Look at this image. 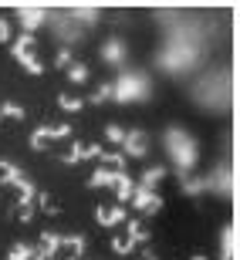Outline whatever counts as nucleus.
<instances>
[{
    "instance_id": "obj_14",
    "label": "nucleus",
    "mask_w": 240,
    "mask_h": 260,
    "mask_svg": "<svg viewBox=\"0 0 240 260\" xmlns=\"http://www.w3.org/2000/svg\"><path fill=\"white\" fill-rule=\"evenodd\" d=\"M118 169H108V166H98L95 173L88 176V186H92V189H105V186H115V179H118Z\"/></svg>"
},
{
    "instance_id": "obj_8",
    "label": "nucleus",
    "mask_w": 240,
    "mask_h": 260,
    "mask_svg": "<svg viewBox=\"0 0 240 260\" xmlns=\"http://www.w3.org/2000/svg\"><path fill=\"white\" fill-rule=\"evenodd\" d=\"M193 61V51L179 48V44H173L169 51H163V58H159V64L166 68V71H183V68Z\"/></svg>"
},
{
    "instance_id": "obj_1",
    "label": "nucleus",
    "mask_w": 240,
    "mask_h": 260,
    "mask_svg": "<svg viewBox=\"0 0 240 260\" xmlns=\"http://www.w3.org/2000/svg\"><path fill=\"white\" fill-rule=\"evenodd\" d=\"M166 152H169V159L176 162L179 173H190L193 166H196V159H200V152H196V139H193L186 128H176V125L166 128Z\"/></svg>"
},
{
    "instance_id": "obj_25",
    "label": "nucleus",
    "mask_w": 240,
    "mask_h": 260,
    "mask_svg": "<svg viewBox=\"0 0 240 260\" xmlns=\"http://www.w3.org/2000/svg\"><path fill=\"white\" fill-rule=\"evenodd\" d=\"M71 135V122H61V125H48V142H58Z\"/></svg>"
},
{
    "instance_id": "obj_21",
    "label": "nucleus",
    "mask_w": 240,
    "mask_h": 260,
    "mask_svg": "<svg viewBox=\"0 0 240 260\" xmlns=\"http://www.w3.org/2000/svg\"><path fill=\"white\" fill-rule=\"evenodd\" d=\"M125 240L132 243V247H135V243H145V240H149V230H145L139 220H129V233H125Z\"/></svg>"
},
{
    "instance_id": "obj_29",
    "label": "nucleus",
    "mask_w": 240,
    "mask_h": 260,
    "mask_svg": "<svg viewBox=\"0 0 240 260\" xmlns=\"http://www.w3.org/2000/svg\"><path fill=\"white\" fill-rule=\"evenodd\" d=\"M58 105L65 108V112H78V108L85 105V102H81V98H75V95H61V98H58Z\"/></svg>"
},
{
    "instance_id": "obj_26",
    "label": "nucleus",
    "mask_w": 240,
    "mask_h": 260,
    "mask_svg": "<svg viewBox=\"0 0 240 260\" xmlns=\"http://www.w3.org/2000/svg\"><path fill=\"white\" fill-rule=\"evenodd\" d=\"M0 118H24V108L17 105V102H4V105H0Z\"/></svg>"
},
{
    "instance_id": "obj_34",
    "label": "nucleus",
    "mask_w": 240,
    "mask_h": 260,
    "mask_svg": "<svg viewBox=\"0 0 240 260\" xmlns=\"http://www.w3.org/2000/svg\"><path fill=\"white\" fill-rule=\"evenodd\" d=\"M31 216H34V206H20V220L31 223Z\"/></svg>"
},
{
    "instance_id": "obj_23",
    "label": "nucleus",
    "mask_w": 240,
    "mask_h": 260,
    "mask_svg": "<svg viewBox=\"0 0 240 260\" xmlns=\"http://www.w3.org/2000/svg\"><path fill=\"white\" fill-rule=\"evenodd\" d=\"M206 189V176H183V193H203Z\"/></svg>"
},
{
    "instance_id": "obj_11",
    "label": "nucleus",
    "mask_w": 240,
    "mask_h": 260,
    "mask_svg": "<svg viewBox=\"0 0 240 260\" xmlns=\"http://www.w3.org/2000/svg\"><path fill=\"white\" fill-rule=\"evenodd\" d=\"M51 24H54V34L65 41V48H68V44H78V41H81V27H78V24L68 17V14H65V17H54Z\"/></svg>"
},
{
    "instance_id": "obj_2",
    "label": "nucleus",
    "mask_w": 240,
    "mask_h": 260,
    "mask_svg": "<svg viewBox=\"0 0 240 260\" xmlns=\"http://www.w3.org/2000/svg\"><path fill=\"white\" fill-rule=\"evenodd\" d=\"M149 91H153V81H149L145 71H122L118 81L112 85V98L122 102V105H129V102H145Z\"/></svg>"
},
{
    "instance_id": "obj_28",
    "label": "nucleus",
    "mask_w": 240,
    "mask_h": 260,
    "mask_svg": "<svg viewBox=\"0 0 240 260\" xmlns=\"http://www.w3.org/2000/svg\"><path fill=\"white\" fill-rule=\"evenodd\" d=\"M68 78H71L75 85H85V81H88V68L85 64H71V68H68Z\"/></svg>"
},
{
    "instance_id": "obj_6",
    "label": "nucleus",
    "mask_w": 240,
    "mask_h": 260,
    "mask_svg": "<svg viewBox=\"0 0 240 260\" xmlns=\"http://www.w3.org/2000/svg\"><path fill=\"white\" fill-rule=\"evenodd\" d=\"M145 152H149V139H145L142 128H132V132H125V139H122V155L142 159Z\"/></svg>"
},
{
    "instance_id": "obj_35",
    "label": "nucleus",
    "mask_w": 240,
    "mask_h": 260,
    "mask_svg": "<svg viewBox=\"0 0 240 260\" xmlns=\"http://www.w3.org/2000/svg\"><path fill=\"white\" fill-rule=\"evenodd\" d=\"M0 41H10V24L7 20H0Z\"/></svg>"
},
{
    "instance_id": "obj_20",
    "label": "nucleus",
    "mask_w": 240,
    "mask_h": 260,
    "mask_svg": "<svg viewBox=\"0 0 240 260\" xmlns=\"http://www.w3.org/2000/svg\"><path fill=\"white\" fill-rule=\"evenodd\" d=\"M112 189H115V196H118V203H129V200H132V193H135V183H132V179H129V176H118V179H115V186H112Z\"/></svg>"
},
{
    "instance_id": "obj_17",
    "label": "nucleus",
    "mask_w": 240,
    "mask_h": 260,
    "mask_svg": "<svg viewBox=\"0 0 240 260\" xmlns=\"http://www.w3.org/2000/svg\"><path fill=\"white\" fill-rule=\"evenodd\" d=\"M233 250H237V230L233 223H227L220 233V260H233Z\"/></svg>"
},
{
    "instance_id": "obj_13",
    "label": "nucleus",
    "mask_w": 240,
    "mask_h": 260,
    "mask_svg": "<svg viewBox=\"0 0 240 260\" xmlns=\"http://www.w3.org/2000/svg\"><path fill=\"white\" fill-rule=\"evenodd\" d=\"M206 189H220L223 196H233V173L230 169H217L213 176H206Z\"/></svg>"
},
{
    "instance_id": "obj_19",
    "label": "nucleus",
    "mask_w": 240,
    "mask_h": 260,
    "mask_svg": "<svg viewBox=\"0 0 240 260\" xmlns=\"http://www.w3.org/2000/svg\"><path fill=\"white\" fill-rule=\"evenodd\" d=\"M166 179V166H149L142 173V183H139V189H156V186Z\"/></svg>"
},
{
    "instance_id": "obj_33",
    "label": "nucleus",
    "mask_w": 240,
    "mask_h": 260,
    "mask_svg": "<svg viewBox=\"0 0 240 260\" xmlns=\"http://www.w3.org/2000/svg\"><path fill=\"white\" fill-rule=\"evenodd\" d=\"M54 64H58V68H68V64H71V51L61 48V51H58V58H54Z\"/></svg>"
},
{
    "instance_id": "obj_30",
    "label": "nucleus",
    "mask_w": 240,
    "mask_h": 260,
    "mask_svg": "<svg viewBox=\"0 0 240 260\" xmlns=\"http://www.w3.org/2000/svg\"><path fill=\"white\" fill-rule=\"evenodd\" d=\"M112 98V85H98L95 95H88V102H95V105H102V102H108Z\"/></svg>"
},
{
    "instance_id": "obj_15",
    "label": "nucleus",
    "mask_w": 240,
    "mask_h": 260,
    "mask_svg": "<svg viewBox=\"0 0 240 260\" xmlns=\"http://www.w3.org/2000/svg\"><path fill=\"white\" fill-rule=\"evenodd\" d=\"M95 220L102 226H118V223H125V206H98Z\"/></svg>"
},
{
    "instance_id": "obj_4",
    "label": "nucleus",
    "mask_w": 240,
    "mask_h": 260,
    "mask_svg": "<svg viewBox=\"0 0 240 260\" xmlns=\"http://www.w3.org/2000/svg\"><path fill=\"white\" fill-rule=\"evenodd\" d=\"M10 54L27 68V75H41V71H44V64H41V58H38V41H34V34H20V38L14 41Z\"/></svg>"
},
{
    "instance_id": "obj_32",
    "label": "nucleus",
    "mask_w": 240,
    "mask_h": 260,
    "mask_svg": "<svg viewBox=\"0 0 240 260\" xmlns=\"http://www.w3.org/2000/svg\"><path fill=\"white\" fill-rule=\"evenodd\" d=\"M38 203H41V206H44V210L51 213V216H54V213H58V206H54V203H51V196H48V193H38Z\"/></svg>"
},
{
    "instance_id": "obj_37",
    "label": "nucleus",
    "mask_w": 240,
    "mask_h": 260,
    "mask_svg": "<svg viewBox=\"0 0 240 260\" xmlns=\"http://www.w3.org/2000/svg\"><path fill=\"white\" fill-rule=\"evenodd\" d=\"M190 260H206V257H203V253H193V257Z\"/></svg>"
},
{
    "instance_id": "obj_24",
    "label": "nucleus",
    "mask_w": 240,
    "mask_h": 260,
    "mask_svg": "<svg viewBox=\"0 0 240 260\" xmlns=\"http://www.w3.org/2000/svg\"><path fill=\"white\" fill-rule=\"evenodd\" d=\"M44 145H48V125H38L31 132V149L34 152H44Z\"/></svg>"
},
{
    "instance_id": "obj_27",
    "label": "nucleus",
    "mask_w": 240,
    "mask_h": 260,
    "mask_svg": "<svg viewBox=\"0 0 240 260\" xmlns=\"http://www.w3.org/2000/svg\"><path fill=\"white\" fill-rule=\"evenodd\" d=\"M105 139H108L112 145H122V139H125V128H122V125H115V122H108V125H105Z\"/></svg>"
},
{
    "instance_id": "obj_5",
    "label": "nucleus",
    "mask_w": 240,
    "mask_h": 260,
    "mask_svg": "<svg viewBox=\"0 0 240 260\" xmlns=\"http://www.w3.org/2000/svg\"><path fill=\"white\" fill-rule=\"evenodd\" d=\"M44 20H51V14L44 7H27V4H20V7H17V24L24 27V34H34Z\"/></svg>"
},
{
    "instance_id": "obj_22",
    "label": "nucleus",
    "mask_w": 240,
    "mask_h": 260,
    "mask_svg": "<svg viewBox=\"0 0 240 260\" xmlns=\"http://www.w3.org/2000/svg\"><path fill=\"white\" fill-rule=\"evenodd\" d=\"M7 260H34V247H31V243H24V240H17L14 247H10Z\"/></svg>"
},
{
    "instance_id": "obj_7",
    "label": "nucleus",
    "mask_w": 240,
    "mask_h": 260,
    "mask_svg": "<svg viewBox=\"0 0 240 260\" xmlns=\"http://www.w3.org/2000/svg\"><path fill=\"white\" fill-rule=\"evenodd\" d=\"M129 203H132L139 213H159V210H163V196L153 193V189H139V186H135V193H132Z\"/></svg>"
},
{
    "instance_id": "obj_16",
    "label": "nucleus",
    "mask_w": 240,
    "mask_h": 260,
    "mask_svg": "<svg viewBox=\"0 0 240 260\" xmlns=\"http://www.w3.org/2000/svg\"><path fill=\"white\" fill-rule=\"evenodd\" d=\"M68 17L75 20V24H98L102 10H98V7H88V4H75V7L68 10Z\"/></svg>"
},
{
    "instance_id": "obj_31",
    "label": "nucleus",
    "mask_w": 240,
    "mask_h": 260,
    "mask_svg": "<svg viewBox=\"0 0 240 260\" xmlns=\"http://www.w3.org/2000/svg\"><path fill=\"white\" fill-rule=\"evenodd\" d=\"M112 250L115 253H132V243L125 240V237H115V240H112Z\"/></svg>"
},
{
    "instance_id": "obj_36",
    "label": "nucleus",
    "mask_w": 240,
    "mask_h": 260,
    "mask_svg": "<svg viewBox=\"0 0 240 260\" xmlns=\"http://www.w3.org/2000/svg\"><path fill=\"white\" fill-rule=\"evenodd\" d=\"M139 260H159V257H156L153 250H142V257H139Z\"/></svg>"
},
{
    "instance_id": "obj_18",
    "label": "nucleus",
    "mask_w": 240,
    "mask_h": 260,
    "mask_svg": "<svg viewBox=\"0 0 240 260\" xmlns=\"http://www.w3.org/2000/svg\"><path fill=\"white\" fill-rule=\"evenodd\" d=\"M61 247H65V250L71 253L75 260H81V257H85V247H88V240L81 237V233H68V237H61Z\"/></svg>"
},
{
    "instance_id": "obj_3",
    "label": "nucleus",
    "mask_w": 240,
    "mask_h": 260,
    "mask_svg": "<svg viewBox=\"0 0 240 260\" xmlns=\"http://www.w3.org/2000/svg\"><path fill=\"white\" fill-rule=\"evenodd\" d=\"M0 179H4L7 186H17L20 206H34V196H38V189H34V183H31L27 176L20 173V166H14L10 159H0Z\"/></svg>"
},
{
    "instance_id": "obj_10",
    "label": "nucleus",
    "mask_w": 240,
    "mask_h": 260,
    "mask_svg": "<svg viewBox=\"0 0 240 260\" xmlns=\"http://www.w3.org/2000/svg\"><path fill=\"white\" fill-rule=\"evenodd\" d=\"M125 54H129V48H125V41L122 38H108L105 44H102V61L112 68L125 64Z\"/></svg>"
},
{
    "instance_id": "obj_12",
    "label": "nucleus",
    "mask_w": 240,
    "mask_h": 260,
    "mask_svg": "<svg viewBox=\"0 0 240 260\" xmlns=\"http://www.w3.org/2000/svg\"><path fill=\"white\" fill-rule=\"evenodd\" d=\"M102 145H75L71 152H65V162H71V166H78V162H88V159H102Z\"/></svg>"
},
{
    "instance_id": "obj_9",
    "label": "nucleus",
    "mask_w": 240,
    "mask_h": 260,
    "mask_svg": "<svg viewBox=\"0 0 240 260\" xmlns=\"http://www.w3.org/2000/svg\"><path fill=\"white\" fill-rule=\"evenodd\" d=\"M61 250V233L54 230H44L41 233V243H38V250H34V260H54Z\"/></svg>"
}]
</instances>
